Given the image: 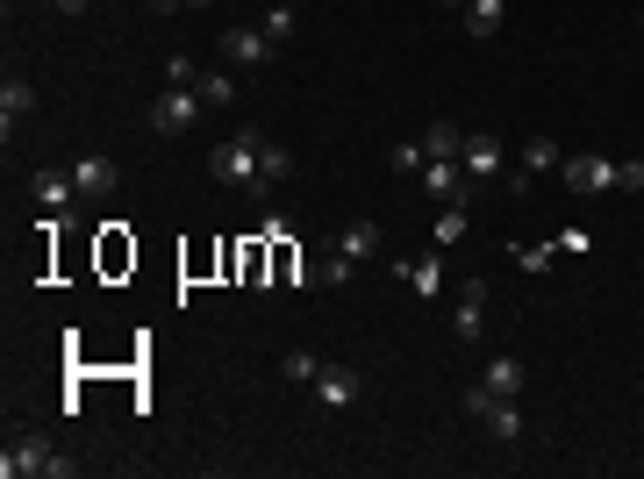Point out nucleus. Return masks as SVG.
<instances>
[{
  "label": "nucleus",
  "instance_id": "1",
  "mask_svg": "<svg viewBox=\"0 0 644 479\" xmlns=\"http://www.w3.org/2000/svg\"><path fill=\"white\" fill-rule=\"evenodd\" d=\"M0 479H72V458H58L43 437H14L0 451Z\"/></svg>",
  "mask_w": 644,
  "mask_h": 479
},
{
  "label": "nucleus",
  "instance_id": "2",
  "mask_svg": "<svg viewBox=\"0 0 644 479\" xmlns=\"http://www.w3.org/2000/svg\"><path fill=\"white\" fill-rule=\"evenodd\" d=\"M258 150H265V136L258 129H244V136H230V144H215V158H208V173L215 186H258Z\"/></svg>",
  "mask_w": 644,
  "mask_h": 479
},
{
  "label": "nucleus",
  "instance_id": "3",
  "mask_svg": "<svg viewBox=\"0 0 644 479\" xmlns=\"http://www.w3.org/2000/svg\"><path fill=\"white\" fill-rule=\"evenodd\" d=\"M201 115H208V100H201V87H165L158 100H150V115H144V123L158 129V136H186V129L201 123Z\"/></svg>",
  "mask_w": 644,
  "mask_h": 479
},
{
  "label": "nucleus",
  "instance_id": "4",
  "mask_svg": "<svg viewBox=\"0 0 644 479\" xmlns=\"http://www.w3.org/2000/svg\"><path fill=\"white\" fill-rule=\"evenodd\" d=\"M466 416L480 422L495 443H516V437H523V408L501 401V393H487V387H466Z\"/></svg>",
  "mask_w": 644,
  "mask_h": 479
},
{
  "label": "nucleus",
  "instance_id": "5",
  "mask_svg": "<svg viewBox=\"0 0 644 479\" xmlns=\"http://www.w3.org/2000/svg\"><path fill=\"white\" fill-rule=\"evenodd\" d=\"M416 186H422V194L437 201V208H445V201H466V194H472V173H466L459 158H430V165H422V179H416Z\"/></svg>",
  "mask_w": 644,
  "mask_h": 479
},
{
  "label": "nucleus",
  "instance_id": "6",
  "mask_svg": "<svg viewBox=\"0 0 644 479\" xmlns=\"http://www.w3.org/2000/svg\"><path fill=\"white\" fill-rule=\"evenodd\" d=\"M558 173H566L573 194H608V186H616V158H602V150H580V158H566Z\"/></svg>",
  "mask_w": 644,
  "mask_h": 479
},
{
  "label": "nucleus",
  "instance_id": "7",
  "mask_svg": "<svg viewBox=\"0 0 644 479\" xmlns=\"http://www.w3.org/2000/svg\"><path fill=\"white\" fill-rule=\"evenodd\" d=\"M72 186H79V194H94V201H108L115 186H123V165H115L108 150H87V158H72Z\"/></svg>",
  "mask_w": 644,
  "mask_h": 479
},
{
  "label": "nucleus",
  "instance_id": "8",
  "mask_svg": "<svg viewBox=\"0 0 644 479\" xmlns=\"http://www.w3.org/2000/svg\"><path fill=\"white\" fill-rule=\"evenodd\" d=\"M215 50H223L230 65H244V72H251V65L273 58V37H265L258 22H236V29H223V43H215Z\"/></svg>",
  "mask_w": 644,
  "mask_h": 479
},
{
  "label": "nucleus",
  "instance_id": "9",
  "mask_svg": "<svg viewBox=\"0 0 644 479\" xmlns=\"http://www.w3.org/2000/svg\"><path fill=\"white\" fill-rule=\"evenodd\" d=\"M459 165H466V173H472V186H480V179H495V173H501V165H508V150H501V136H487V129H472V136H466V144H459Z\"/></svg>",
  "mask_w": 644,
  "mask_h": 479
},
{
  "label": "nucleus",
  "instance_id": "10",
  "mask_svg": "<svg viewBox=\"0 0 644 479\" xmlns=\"http://www.w3.org/2000/svg\"><path fill=\"white\" fill-rule=\"evenodd\" d=\"M309 393H315V408H330V416H336V408L359 401V372H351V365H322Z\"/></svg>",
  "mask_w": 644,
  "mask_h": 479
},
{
  "label": "nucleus",
  "instance_id": "11",
  "mask_svg": "<svg viewBox=\"0 0 644 479\" xmlns=\"http://www.w3.org/2000/svg\"><path fill=\"white\" fill-rule=\"evenodd\" d=\"M22 115H37V87H29L22 72H8V79H0V136L22 129Z\"/></svg>",
  "mask_w": 644,
  "mask_h": 479
},
{
  "label": "nucleus",
  "instance_id": "12",
  "mask_svg": "<svg viewBox=\"0 0 644 479\" xmlns=\"http://www.w3.org/2000/svg\"><path fill=\"white\" fill-rule=\"evenodd\" d=\"M451 330H459V336H472V344L487 336V286H480V280H466V286H459V307H451Z\"/></svg>",
  "mask_w": 644,
  "mask_h": 479
},
{
  "label": "nucleus",
  "instance_id": "13",
  "mask_svg": "<svg viewBox=\"0 0 644 479\" xmlns=\"http://www.w3.org/2000/svg\"><path fill=\"white\" fill-rule=\"evenodd\" d=\"M480 387L487 393H501V401H523V387H530V372H523V358H487V372H480Z\"/></svg>",
  "mask_w": 644,
  "mask_h": 479
},
{
  "label": "nucleus",
  "instance_id": "14",
  "mask_svg": "<svg viewBox=\"0 0 644 479\" xmlns=\"http://www.w3.org/2000/svg\"><path fill=\"white\" fill-rule=\"evenodd\" d=\"M286 179H294V150L265 136V150H258V186H251V194H280Z\"/></svg>",
  "mask_w": 644,
  "mask_h": 479
},
{
  "label": "nucleus",
  "instance_id": "15",
  "mask_svg": "<svg viewBox=\"0 0 644 479\" xmlns=\"http://www.w3.org/2000/svg\"><path fill=\"white\" fill-rule=\"evenodd\" d=\"M336 251H344L351 265H365V258H380L387 251V236H380V222H351V229H336Z\"/></svg>",
  "mask_w": 644,
  "mask_h": 479
},
{
  "label": "nucleus",
  "instance_id": "16",
  "mask_svg": "<svg viewBox=\"0 0 644 479\" xmlns=\"http://www.w3.org/2000/svg\"><path fill=\"white\" fill-rule=\"evenodd\" d=\"M401 280H409L422 301L445 294V258H437V251H422V258H401Z\"/></svg>",
  "mask_w": 644,
  "mask_h": 479
},
{
  "label": "nucleus",
  "instance_id": "17",
  "mask_svg": "<svg viewBox=\"0 0 644 479\" xmlns=\"http://www.w3.org/2000/svg\"><path fill=\"white\" fill-rule=\"evenodd\" d=\"M552 165H566V150H558L552 136H530V144H523V158H516V173L537 179V173H552Z\"/></svg>",
  "mask_w": 644,
  "mask_h": 479
},
{
  "label": "nucleus",
  "instance_id": "18",
  "mask_svg": "<svg viewBox=\"0 0 644 479\" xmlns=\"http://www.w3.org/2000/svg\"><path fill=\"white\" fill-rule=\"evenodd\" d=\"M501 14H508V0H466V29H472V37H501Z\"/></svg>",
  "mask_w": 644,
  "mask_h": 479
},
{
  "label": "nucleus",
  "instance_id": "19",
  "mask_svg": "<svg viewBox=\"0 0 644 479\" xmlns=\"http://www.w3.org/2000/svg\"><path fill=\"white\" fill-rule=\"evenodd\" d=\"M437 251H451V244H466V201H445V208H437Z\"/></svg>",
  "mask_w": 644,
  "mask_h": 479
},
{
  "label": "nucleus",
  "instance_id": "20",
  "mask_svg": "<svg viewBox=\"0 0 644 479\" xmlns=\"http://www.w3.org/2000/svg\"><path fill=\"white\" fill-rule=\"evenodd\" d=\"M258 29H265V37H273V43H286V37H294V29H301V0H273Z\"/></svg>",
  "mask_w": 644,
  "mask_h": 479
},
{
  "label": "nucleus",
  "instance_id": "21",
  "mask_svg": "<svg viewBox=\"0 0 644 479\" xmlns=\"http://www.w3.org/2000/svg\"><path fill=\"white\" fill-rule=\"evenodd\" d=\"M72 194H79L72 173H43V179H37V201H43L50 215H58V208H72Z\"/></svg>",
  "mask_w": 644,
  "mask_h": 479
},
{
  "label": "nucleus",
  "instance_id": "22",
  "mask_svg": "<svg viewBox=\"0 0 644 479\" xmlns=\"http://www.w3.org/2000/svg\"><path fill=\"white\" fill-rule=\"evenodd\" d=\"M459 144H466L459 123H430V129H422V150H430V158H459Z\"/></svg>",
  "mask_w": 644,
  "mask_h": 479
},
{
  "label": "nucleus",
  "instance_id": "23",
  "mask_svg": "<svg viewBox=\"0 0 644 479\" xmlns=\"http://www.w3.org/2000/svg\"><path fill=\"white\" fill-rule=\"evenodd\" d=\"M387 165H394V173H409V179H422V165H430V150H422L416 136H401V144L387 150Z\"/></svg>",
  "mask_w": 644,
  "mask_h": 479
},
{
  "label": "nucleus",
  "instance_id": "24",
  "mask_svg": "<svg viewBox=\"0 0 644 479\" xmlns=\"http://www.w3.org/2000/svg\"><path fill=\"white\" fill-rule=\"evenodd\" d=\"M194 87H201V100H208V108H230V100H236V72H201Z\"/></svg>",
  "mask_w": 644,
  "mask_h": 479
},
{
  "label": "nucleus",
  "instance_id": "25",
  "mask_svg": "<svg viewBox=\"0 0 644 479\" xmlns=\"http://www.w3.org/2000/svg\"><path fill=\"white\" fill-rule=\"evenodd\" d=\"M280 372H286V380H294V387H315L322 358H315V351H286V365H280Z\"/></svg>",
  "mask_w": 644,
  "mask_h": 479
},
{
  "label": "nucleus",
  "instance_id": "26",
  "mask_svg": "<svg viewBox=\"0 0 644 479\" xmlns=\"http://www.w3.org/2000/svg\"><path fill=\"white\" fill-rule=\"evenodd\" d=\"M552 258H558V244H516V265L523 272H545Z\"/></svg>",
  "mask_w": 644,
  "mask_h": 479
},
{
  "label": "nucleus",
  "instance_id": "27",
  "mask_svg": "<svg viewBox=\"0 0 644 479\" xmlns=\"http://www.w3.org/2000/svg\"><path fill=\"white\" fill-rule=\"evenodd\" d=\"M194 79H201L194 58H165V87H194Z\"/></svg>",
  "mask_w": 644,
  "mask_h": 479
},
{
  "label": "nucleus",
  "instance_id": "28",
  "mask_svg": "<svg viewBox=\"0 0 644 479\" xmlns=\"http://www.w3.org/2000/svg\"><path fill=\"white\" fill-rule=\"evenodd\" d=\"M322 286H351V258H344V251H330V258H322Z\"/></svg>",
  "mask_w": 644,
  "mask_h": 479
},
{
  "label": "nucleus",
  "instance_id": "29",
  "mask_svg": "<svg viewBox=\"0 0 644 479\" xmlns=\"http://www.w3.org/2000/svg\"><path fill=\"white\" fill-rule=\"evenodd\" d=\"M616 186H623V194H644V158H623L616 165Z\"/></svg>",
  "mask_w": 644,
  "mask_h": 479
},
{
  "label": "nucleus",
  "instance_id": "30",
  "mask_svg": "<svg viewBox=\"0 0 644 479\" xmlns=\"http://www.w3.org/2000/svg\"><path fill=\"white\" fill-rule=\"evenodd\" d=\"M552 244H558V251H573V258H587V251H595V236H587V229H558Z\"/></svg>",
  "mask_w": 644,
  "mask_h": 479
},
{
  "label": "nucleus",
  "instance_id": "31",
  "mask_svg": "<svg viewBox=\"0 0 644 479\" xmlns=\"http://www.w3.org/2000/svg\"><path fill=\"white\" fill-rule=\"evenodd\" d=\"M173 8H208V0H158V14H173Z\"/></svg>",
  "mask_w": 644,
  "mask_h": 479
},
{
  "label": "nucleus",
  "instance_id": "32",
  "mask_svg": "<svg viewBox=\"0 0 644 479\" xmlns=\"http://www.w3.org/2000/svg\"><path fill=\"white\" fill-rule=\"evenodd\" d=\"M94 8V0H58V14H87Z\"/></svg>",
  "mask_w": 644,
  "mask_h": 479
},
{
  "label": "nucleus",
  "instance_id": "33",
  "mask_svg": "<svg viewBox=\"0 0 644 479\" xmlns=\"http://www.w3.org/2000/svg\"><path fill=\"white\" fill-rule=\"evenodd\" d=\"M445 8H466V0H445Z\"/></svg>",
  "mask_w": 644,
  "mask_h": 479
},
{
  "label": "nucleus",
  "instance_id": "34",
  "mask_svg": "<svg viewBox=\"0 0 644 479\" xmlns=\"http://www.w3.org/2000/svg\"><path fill=\"white\" fill-rule=\"evenodd\" d=\"M637 29H644V14H637Z\"/></svg>",
  "mask_w": 644,
  "mask_h": 479
},
{
  "label": "nucleus",
  "instance_id": "35",
  "mask_svg": "<svg viewBox=\"0 0 644 479\" xmlns=\"http://www.w3.org/2000/svg\"><path fill=\"white\" fill-rule=\"evenodd\" d=\"M150 8H158V0H150Z\"/></svg>",
  "mask_w": 644,
  "mask_h": 479
}]
</instances>
